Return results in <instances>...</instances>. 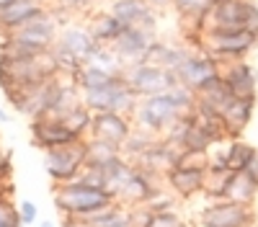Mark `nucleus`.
I'll return each mask as SVG.
<instances>
[{
    "label": "nucleus",
    "mask_w": 258,
    "mask_h": 227,
    "mask_svg": "<svg viewBox=\"0 0 258 227\" xmlns=\"http://www.w3.org/2000/svg\"><path fill=\"white\" fill-rule=\"evenodd\" d=\"M147 227H188V222L173 209V212H160V214H150Z\"/></svg>",
    "instance_id": "f704fd0d"
},
{
    "label": "nucleus",
    "mask_w": 258,
    "mask_h": 227,
    "mask_svg": "<svg viewBox=\"0 0 258 227\" xmlns=\"http://www.w3.org/2000/svg\"><path fill=\"white\" fill-rule=\"evenodd\" d=\"M85 26H88V31L93 34V39L98 41V44H103V47H111L114 41L124 34V29H126V24H121V21L116 16H111L109 11L93 13Z\"/></svg>",
    "instance_id": "5701e85b"
},
{
    "label": "nucleus",
    "mask_w": 258,
    "mask_h": 227,
    "mask_svg": "<svg viewBox=\"0 0 258 227\" xmlns=\"http://www.w3.org/2000/svg\"><path fill=\"white\" fill-rule=\"evenodd\" d=\"M96 0H57V8L68 11L70 16H78V13H88L93 8Z\"/></svg>",
    "instance_id": "e433bc0d"
},
{
    "label": "nucleus",
    "mask_w": 258,
    "mask_h": 227,
    "mask_svg": "<svg viewBox=\"0 0 258 227\" xmlns=\"http://www.w3.org/2000/svg\"><path fill=\"white\" fill-rule=\"evenodd\" d=\"M0 227H24L18 217V204H13V199H0Z\"/></svg>",
    "instance_id": "72a5a7b5"
},
{
    "label": "nucleus",
    "mask_w": 258,
    "mask_h": 227,
    "mask_svg": "<svg viewBox=\"0 0 258 227\" xmlns=\"http://www.w3.org/2000/svg\"><path fill=\"white\" fill-rule=\"evenodd\" d=\"M29 132H31V142L34 147L39 150H54V147H64V144H73L80 137H75L70 132V127L64 124L62 119L54 116H41V119H31L29 124Z\"/></svg>",
    "instance_id": "9b49d317"
},
{
    "label": "nucleus",
    "mask_w": 258,
    "mask_h": 227,
    "mask_svg": "<svg viewBox=\"0 0 258 227\" xmlns=\"http://www.w3.org/2000/svg\"><path fill=\"white\" fill-rule=\"evenodd\" d=\"M135 121L132 116L124 114H114V111H103V114H93V127H91V137L96 139H106L111 144H121L126 142V137L132 134Z\"/></svg>",
    "instance_id": "f3484780"
},
{
    "label": "nucleus",
    "mask_w": 258,
    "mask_h": 227,
    "mask_svg": "<svg viewBox=\"0 0 258 227\" xmlns=\"http://www.w3.org/2000/svg\"><path fill=\"white\" fill-rule=\"evenodd\" d=\"M194 101H197V93L183 88V86H176L165 93L140 98L137 109L132 114V121H135V127L163 137L170 124H176L181 116L191 114Z\"/></svg>",
    "instance_id": "f257e3e1"
},
{
    "label": "nucleus",
    "mask_w": 258,
    "mask_h": 227,
    "mask_svg": "<svg viewBox=\"0 0 258 227\" xmlns=\"http://www.w3.org/2000/svg\"><path fill=\"white\" fill-rule=\"evenodd\" d=\"M18 217H21V222H24V227L36 224L39 222V206L31 199H21L18 201Z\"/></svg>",
    "instance_id": "c9c22d12"
},
{
    "label": "nucleus",
    "mask_w": 258,
    "mask_h": 227,
    "mask_svg": "<svg viewBox=\"0 0 258 227\" xmlns=\"http://www.w3.org/2000/svg\"><path fill=\"white\" fill-rule=\"evenodd\" d=\"M98 47L101 44L93 39V34L88 31V26H83V24H70V26L59 29V36L54 41V49L75 57L80 65H88Z\"/></svg>",
    "instance_id": "f8f14e48"
},
{
    "label": "nucleus",
    "mask_w": 258,
    "mask_h": 227,
    "mask_svg": "<svg viewBox=\"0 0 258 227\" xmlns=\"http://www.w3.org/2000/svg\"><path fill=\"white\" fill-rule=\"evenodd\" d=\"M191 52H194V47H188V44H170V41H163V39H153V44L147 47L142 62H150V65H158L163 70L176 72Z\"/></svg>",
    "instance_id": "412c9836"
},
{
    "label": "nucleus",
    "mask_w": 258,
    "mask_h": 227,
    "mask_svg": "<svg viewBox=\"0 0 258 227\" xmlns=\"http://www.w3.org/2000/svg\"><path fill=\"white\" fill-rule=\"evenodd\" d=\"M204 29H232L258 34V3L255 0H220L212 6Z\"/></svg>",
    "instance_id": "423d86ee"
},
{
    "label": "nucleus",
    "mask_w": 258,
    "mask_h": 227,
    "mask_svg": "<svg viewBox=\"0 0 258 227\" xmlns=\"http://www.w3.org/2000/svg\"><path fill=\"white\" fill-rule=\"evenodd\" d=\"M220 70H222V62H220V59H214V57H212L209 52H204V49H194V52L186 57L183 65L176 70V78H178V86H183V88H188V91L197 93L209 78L220 75Z\"/></svg>",
    "instance_id": "9d476101"
},
{
    "label": "nucleus",
    "mask_w": 258,
    "mask_h": 227,
    "mask_svg": "<svg viewBox=\"0 0 258 227\" xmlns=\"http://www.w3.org/2000/svg\"><path fill=\"white\" fill-rule=\"evenodd\" d=\"M13 176V160H11V153L0 144V183H6L11 181Z\"/></svg>",
    "instance_id": "4c0bfd02"
},
{
    "label": "nucleus",
    "mask_w": 258,
    "mask_h": 227,
    "mask_svg": "<svg viewBox=\"0 0 258 227\" xmlns=\"http://www.w3.org/2000/svg\"><path fill=\"white\" fill-rule=\"evenodd\" d=\"M6 36H16L18 41H26V44H31V47H36V49H41V52H49V49L54 47L57 36H59V24L54 21L52 11L47 8L39 18L29 21L26 26H21L18 31L6 34Z\"/></svg>",
    "instance_id": "ddd939ff"
},
{
    "label": "nucleus",
    "mask_w": 258,
    "mask_h": 227,
    "mask_svg": "<svg viewBox=\"0 0 258 227\" xmlns=\"http://www.w3.org/2000/svg\"><path fill=\"white\" fill-rule=\"evenodd\" d=\"M227 199L230 201H238V204L255 206V201H258V181L248 171L232 173L230 176V183H227Z\"/></svg>",
    "instance_id": "393cba45"
},
{
    "label": "nucleus",
    "mask_w": 258,
    "mask_h": 227,
    "mask_svg": "<svg viewBox=\"0 0 258 227\" xmlns=\"http://www.w3.org/2000/svg\"><path fill=\"white\" fill-rule=\"evenodd\" d=\"M83 103L88 106L93 114H103V111H114V114H124V116H132L137 103H140V96L126 86L124 75H116L106 83L103 88H96V91H83L80 93Z\"/></svg>",
    "instance_id": "39448f33"
},
{
    "label": "nucleus",
    "mask_w": 258,
    "mask_h": 227,
    "mask_svg": "<svg viewBox=\"0 0 258 227\" xmlns=\"http://www.w3.org/2000/svg\"><path fill=\"white\" fill-rule=\"evenodd\" d=\"M121 75L126 80V86L132 88L140 98L158 96V93H165V91L178 86L176 72L163 70L158 65H150V62H132V65H124Z\"/></svg>",
    "instance_id": "0eeeda50"
},
{
    "label": "nucleus",
    "mask_w": 258,
    "mask_h": 227,
    "mask_svg": "<svg viewBox=\"0 0 258 227\" xmlns=\"http://www.w3.org/2000/svg\"><path fill=\"white\" fill-rule=\"evenodd\" d=\"M258 47V34L255 31H232V29H204L202 36V49L209 52L214 59L235 62V59H248V54Z\"/></svg>",
    "instance_id": "20e7f679"
},
{
    "label": "nucleus",
    "mask_w": 258,
    "mask_h": 227,
    "mask_svg": "<svg viewBox=\"0 0 258 227\" xmlns=\"http://www.w3.org/2000/svg\"><path fill=\"white\" fill-rule=\"evenodd\" d=\"M47 11V6L41 0H13L8 8L0 11V34H13L21 26H26L29 21L39 18Z\"/></svg>",
    "instance_id": "aec40b11"
},
{
    "label": "nucleus",
    "mask_w": 258,
    "mask_h": 227,
    "mask_svg": "<svg viewBox=\"0 0 258 227\" xmlns=\"http://www.w3.org/2000/svg\"><path fill=\"white\" fill-rule=\"evenodd\" d=\"M145 3L153 8V11H165V8H173V0H145Z\"/></svg>",
    "instance_id": "58836bf2"
},
{
    "label": "nucleus",
    "mask_w": 258,
    "mask_h": 227,
    "mask_svg": "<svg viewBox=\"0 0 258 227\" xmlns=\"http://www.w3.org/2000/svg\"><path fill=\"white\" fill-rule=\"evenodd\" d=\"M111 78H116V75L103 72V70H98L96 65H83V67L73 75V83H75V86L80 88V93H83V91H96V88H103Z\"/></svg>",
    "instance_id": "c85d7f7f"
},
{
    "label": "nucleus",
    "mask_w": 258,
    "mask_h": 227,
    "mask_svg": "<svg viewBox=\"0 0 258 227\" xmlns=\"http://www.w3.org/2000/svg\"><path fill=\"white\" fill-rule=\"evenodd\" d=\"M248 173L258 181V153H255V158H253V160H250V165H248Z\"/></svg>",
    "instance_id": "ea45409f"
},
{
    "label": "nucleus",
    "mask_w": 258,
    "mask_h": 227,
    "mask_svg": "<svg viewBox=\"0 0 258 227\" xmlns=\"http://www.w3.org/2000/svg\"><path fill=\"white\" fill-rule=\"evenodd\" d=\"M88 65H96L98 70L109 72V75H121V72H124L121 59L114 54V49H111V47H103V44L96 49V54L91 57V62H88Z\"/></svg>",
    "instance_id": "2f4dec72"
},
{
    "label": "nucleus",
    "mask_w": 258,
    "mask_h": 227,
    "mask_svg": "<svg viewBox=\"0 0 258 227\" xmlns=\"http://www.w3.org/2000/svg\"><path fill=\"white\" fill-rule=\"evenodd\" d=\"M11 3H13V0H0V11H3V8H8Z\"/></svg>",
    "instance_id": "37998d69"
},
{
    "label": "nucleus",
    "mask_w": 258,
    "mask_h": 227,
    "mask_svg": "<svg viewBox=\"0 0 258 227\" xmlns=\"http://www.w3.org/2000/svg\"><path fill=\"white\" fill-rule=\"evenodd\" d=\"M181 168H188V171H209V153H202V150H181V158L178 163Z\"/></svg>",
    "instance_id": "473e14b6"
},
{
    "label": "nucleus",
    "mask_w": 258,
    "mask_h": 227,
    "mask_svg": "<svg viewBox=\"0 0 258 227\" xmlns=\"http://www.w3.org/2000/svg\"><path fill=\"white\" fill-rule=\"evenodd\" d=\"M153 39H158V36L147 34L142 29H135V26H126L124 34L111 44V49L121 59V65H132V62H142L145 59V52H147L150 44H153Z\"/></svg>",
    "instance_id": "6ab92c4d"
},
{
    "label": "nucleus",
    "mask_w": 258,
    "mask_h": 227,
    "mask_svg": "<svg viewBox=\"0 0 258 227\" xmlns=\"http://www.w3.org/2000/svg\"><path fill=\"white\" fill-rule=\"evenodd\" d=\"M80 222H85L88 227H135L132 206H124V204H114L109 209H101L91 217H83Z\"/></svg>",
    "instance_id": "b1692460"
},
{
    "label": "nucleus",
    "mask_w": 258,
    "mask_h": 227,
    "mask_svg": "<svg viewBox=\"0 0 258 227\" xmlns=\"http://www.w3.org/2000/svg\"><path fill=\"white\" fill-rule=\"evenodd\" d=\"M255 153H258V147H255V144H250V142H245L243 137L232 139L230 142V150H227V158H225V168L232 171V173L248 171V165L255 158Z\"/></svg>",
    "instance_id": "a878e982"
},
{
    "label": "nucleus",
    "mask_w": 258,
    "mask_h": 227,
    "mask_svg": "<svg viewBox=\"0 0 258 227\" xmlns=\"http://www.w3.org/2000/svg\"><path fill=\"white\" fill-rule=\"evenodd\" d=\"M178 158H181V147H176V144L168 142L165 137H158V139L135 160V165H137V168H142V171H147V173L163 178V176L178 163Z\"/></svg>",
    "instance_id": "dca6fc26"
},
{
    "label": "nucleus",
    "mask_w": 258,
    "mask_h": 227,
    "mask_svg": "<svg viewBox=\"0 0 258 227\" xmlns=\"http://www.w3.org/2000/svg\"><path fill=\"white\" fill-rule=\"evenodd\" d=\"M39 227H57V224H54L52 219H41V222H39Z\"/></svg>",
    "instance_id": "79ce46f5"
},
{
    "label": "nucleus",
    "mask_w": 258,
    "mask_h": 227,
    "mask_svg": "<svg viewBox=\"0 0 258 227\" xmlns=\"http://www.w3.org/2000/svg\"><path fill=\"white\" fill-rule=\"evenodd\" d=\"M44 168H47L49 178L57 186L75 181L83 173V168H85V139L64 144V147L47 150L44 153Z\"/></svg>",
    "instance_id": "1a4fd4ad"
},
{
    "label": "nucleus",
    "mask_w": 258,
    "mask_h": 227,
    "mask_svg": "<svg viewBox=\"0 0 258 227\" xmlns=\"http://www.w3.org/2000/svg\"><path fill=\"white\" fill-rule=\"evenodd\" d=\"M255 103H258V98H235V96H232L225 106L220 109V116H222L225 127H227L230 139L243 137V132L248 129V124H250V119H253Z\"/></svg>",
    "instance_id": "4be33fe9"
},
{
    "label": "nucleus",
    "mask_w": 258,
    "mask_h": 227,
    "mask_svg": "<svg viewBox=\"0 0 258 227\" xmlns=\"http://www.w3.org/2000/svg\"><path fill=\"white\" fill-rule=\"evenodd\" d=\"M222 80L235 98H258V70L248 59H235L222 65Z\"/></svg>",
    "instance_id": "4468645a"
},
{
    "label": "nucleus",
    "mask_w": 258,
    "mask_h": 227,
    "mask_svg": "<svg viewBox=\"0 0 258 227\" xmlns=\"http://www.w3.org/2000/svg\"><path fill=\"white\" fill-rule=\"evenodd\" d=\"M214 3H220V0H214Z\"/></svg>",
    "instance_id": "a18cd8bd"
},
{
    "label": "nucleus",
    "mask_w": 258,
    "mask_h": 227,
    "mask_svg": "<svg viewBox=\"0 0 258 227\" xmlns=\"http://www.w3.org/2000/svg\"><path fill=\"white\" fill-rule=\"evenodd\" d=\"M158 139V134H153V132H147V129H140V127H135L132 129V134H129L126 137V142L121 144V155L126 158V160H137L147 147H150V144H153Z\"/></svg>",
    "instance_id": "c756f323"
},
{
    "label": "nucleus",
    "mask_w": 258,
    "mask_h": 227,
    "mask_svg": "<svg viewBox=\"0 0 258 227\" xmlns=\"http://www.w3.org/2000/svg\"><path fill=\"white\" fill-rule=\"evenodd\" d=\"M255 222H258L255 206L238 204V201H230V199L207 201L199 209V217H197L199 227H250Z\"/></svg>",
    "instance_id": "6e6552de"
},
{
    "label": "nucleus",
    "mask_w": 258,
    "mask_h": 227,
    "mask_svg": "<svg viewBox=\"0 0 258 227\" xmlns=\"http://www.w3.org/2000/svg\"><path fill=\"white\" fill-rule=\"evenodd\" d=\"M8 119H11V116H8V111L3 109V103H0V121H8Z\"/></svg>",
    "instance_id": "a19ab883"
},
{
    "label": "nucleus",
    "mask_w": 258,
    "mask_h": 227,
    "mask_svg": "<svg viewBox=\"0 0 258 227\" xmlns=\"http://www.w3.org/2000/svg\"><path fill=\"white\" fill-rule=\"evenodd\" d=\"M204 181H207V171H188V168H181V165H173V168L163 176L165 189L183 201L194 199V196H202L204 194Z\"/></svg>",
    "instance_id": "a211bd4d"
},
{
    "label": "nucleus",
    "mask_w": 258,
    "mask_h": 227,
    "mask_svg": "<svg viewBox=\"0 0 258 227\" xmlns=\"http://www.w3.org/2000/svg\"><path fill=\"white\" fill-rule=\"evenodd\" d=\"M119 155H121L119 144H111L106 139H96V137L85 139V165H101V163L114 160Z\"/></svg>",
    "instance_id": "bb28decb"
},
{
    "label": "nucleus",
    "mask_w": 258,
    "mask_h": 227,
    "mask_svg": "<svg viewBox=\"0 0 258 227\" xmlns=\"http://www.w3.org/2000/svg\"><path fill=\"white\" fill-rule=\"evenodd\" d=\"M109 13L116 16L126 26H135L158 36V11H153L145 0H111Z\"/></svg>",
    "instance_id": "2eb2a0df"
},
{
    "label": "nucleus",
    "mask_w": 258,
    "mask_h": 227,
    "mask_svg": "<svg viewBox=\"0 0 258 227\" xmlns=\"http://www.w3.org/2000/svg\"><path fill=\"white\" fill-rule=\"evenodd\" d=\"M250 227H258V222H255V224H250Z\"/></svg>",
    "instance_id": "c03bdc74"
},
{
    "label": "nucleus",
    "mask_w": 258,
    "mask_h": 227,
    "mask_svg": "<svg viewBox=\"0 0 258 227\" xmlns=\"http://www.w3.org/2000/svg\"><path fill=\"white\" fill-rule=\"evenodd\" d=\"M114 204H116V199L111 191L88 186L80 178H75L70 183H59L54 189V206H57L59 217L83 219V217H91L101 209H109Z\"/></svg>",
    "instance_id": "7ed1b4c3"
},
{
    "label": "nucleus",
    "mask_w": 258,
    "mask_h": 227,
    "mask_svg": "<svg viewBox=\"0 0 258 227\" xmlns=\"http://www.w3.org/2000/svg\"><path fill=\"white\" fill-rule=\"evenodd\" d=\"M41 3H44V0H41Z\"/></svg>",
    "instance_id": "49530a36"
},
{
    "label": "nucleus",
    "mask_w": 258,
    "mask_h": 227,
    "mask_svg": "<svg viewBox=\"0 0 258 227\" xmlns=\"http://www.w3.org/2000/svg\"><path fill=\"white\" fill-rule=\"evenodd\" d=\"M64 124L70 127V132L80 139H88L91 137V127H93V111L85 106V103H80V106H75L68 116L62 119Z\"/></svg>",
    "instance_id": "7c9ffc66"
},
{
    "label": "nucleus",
    "mask_w": 258,
    "mask_h": 227,
    "mask_svg": "<svg viewBox=\"0 0 258 227\" xmlns=\"http://www.w3.org/2000/svg\"><path fill=\"white\" fill-rule=\"evenodd\" d=\"M214 6V0H173V11L183 21H194V24H207V16Z\"/></svg>",
    "instance_id": "cd10ccee"
},
{
    "label": "nucleus",
    "mask_w": 258,
    "mask_h": 227,
    "mask_svg": "<svg viewBox=\"0 0 258 227\" xmlns=\"http://www.w3.org/2000/svg\"><path fill=\"white\" fill-rule=\"evenodd\" d=\"M57 75L59 67L52 57V49L39 57H24V59L0 54V88H3V93L39 86V83H47Z\"/></svg>",
    "instance_id": "f03ea898"
}]
</instances>
